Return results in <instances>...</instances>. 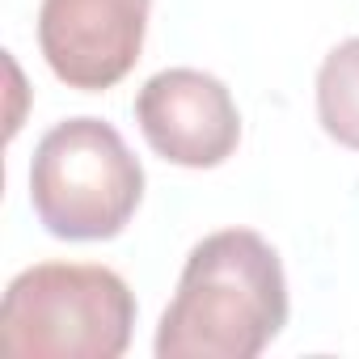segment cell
Wrapping results in <instances>:
<instances>
[{
  "label": "cell",
  "mask_w": 359,
  "mask_h": 359,
  "mask_svg": "<svg viewBox=\"0 0 359 359\" xmlns=\"http://www.w3.org/2000/svg\"><path fill=\"white\" fill-rule=\"evenodd\" d=\"M152 0H43L39 47L47 68L81 93L118 85L144 47Z\"/></svg>",
  "instance_id": "cell-4"
},
{
  "label": "cell",
  "mask_w": 359,
  "mask_h": 359,
  "mask_svg": "<svg viewBox=\"0 0 359 359\" xmlns=\"http://www.w3.org/2000/svg\"><path fill=\"white\" fill-rule=\"evenodd\" d=\"M287 321L283 262L250 229L203 237L156 330V359H254Z\"/></svg>",
  "instance_id": "cell-1"
},
{
  "label": "cell",
  "mask_w": 359,
  "mask_h": 359,
  "mask_svg": "<svg viewBox=\"0 0 359 359\" xmlns=\"http://www.w3.org/2000/svg\"><path fill=\"white\" fill-rule=\"evenodd\" d=\"M135 296L110 266L43 262L22 271L0 304V346L22 359H118Z\"/></svg>",
  "instance_id": "cell-2"
},
{
  "label": "cell",
  "mask_w": 359,
  "mask_h": 359,
  "mask_svg": "<svg viewBox=\"0 0 359 359\" xmlns=\"http://www.w3.org/2000/svg\"><path fill=\"white\" fill-rule=\"evenodd\" d=\"M144 199V169L102 118L55 123L30 161V203L60 241H106Z\"/></svg>",
  "instance_id": "cell-3"
},
{
  "label": "cell",
  "mask_w": 359,
  "mask_h": 359,
  "mask_svg": "<svg viewBox=\"0 0 359 359\" xmlns=\"http://www.w3.org/2000/svg\"><path fill=\"white\" fill-rule=\"evenodd\" d=\"M317 118L330 140L359 152V39L338 43L317 72Z\"/></svg>",
  "instance_id": "cell-6"
},
{
  "label": "cell",
  "mask_w": 359,
  "mask_h": 359,
  "mask_svg": "<svg viewBox=\"0 0 359 359\" xmlns=\"http://www.w3.org/2000/svg\"><path fill=\"white\" fill-rule=\"evenodd\" d=\"M135 123L156 156L182 169H216L237 152L241 114L224 81L199 68H165L144 81Z\"/></svg>",
  "instance_id": "cell-5"
}]
</instances>
